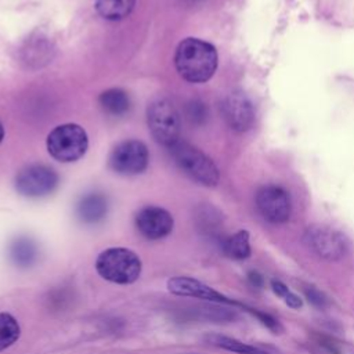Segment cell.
I'll return each instance as SVG.
<instances>
[{
  "instance_id": "obj_15",
  "label": "cell",
  "mask_w": 354,
  "mask_h": 354,
  "mask_svg": "<svg viewBox=\"0 0 354 354\" xmlns=\"http://www.w3.org/2000/svg\"><path fill=\"white\" fill-rule=\"evenodd\" d=\"M10 257L18 267H29L37 259V248L29 238H17L10 246Z\"/></svg>"
},
{
  "instance_id": "obj_23",
  "label": "cell",
  "mask_w": 354,
  "mask_h": 354,
  "mask_svg": "<svg viewBox=\"0 0 354 354\" xmlns=\"http://www.w3.org/2000/svg\"><path fill=\"white\" fill-rule=\"evenodd\" d=\"M3 137H4V127H3V124L0 122V142L3 141Z\"/></svg>"
},
{
  "instance_id": "obj_4",
  "label": "cell",
  "mask_w": 354,
  "mask_h": 354,
  "mask_svg": "<svg viewBox=\"0 0 354 354\" xmlns=\"http://www.w3.org/2000/svg\"><path fill=\"white\" fill-rule=\"evenodd\" d=\"M88 147V138L83 127L76 123L57 126L47 136V149L59 162H75L82 158Z\"/></svg>"
},
{
  "instance_id": "obj_18",
  "label": "cell",
  "mask_w": 354,
  "mask_h": 354,
  "mask_svg": "<svg viewBox=\"0 0 354 354\" xmlns=\"http://www.w3.org/2000/svg\"><path fill=\"white\" fill-rule=\"evenodd\" d=\"M207 342L213 346H217L220 348L236 353V354H267L266 351H263L259 347L246 344L241 340H236L234 337H228V336H221V335H210L207 336Z\"/></svg>"
},
{
  "instance_id": "obj_2",
  "label": "cell",
  "mask_w": 354,
  "mask_h": 354,
  "mask_svg": "<svg viewBox=\"0 0 354 354\" xmlns=\"http://www.w3.org/2000/svg\"><path fill=\"white\" fill-rule=\"evenodd\" d=\"M95 270L105 281L130 285L140 278L142 263L138 254L127 248H109L98 254Z\"/></svg>"
},
{
  "instance_id": "obj_3",
  "label": "cell",
  "mask_w": 354,
  "mask_h": 354,
  "mask_svg": "<svg viewBox=\"0 0 354 354\" xmlns=\"http://www.w3.org/2000/svg\"><path fill=\"white\" fill-rule=\"evenodd\" d=\"M177 166L196 183L213 187L218 183L220 174L214 162L201 149L188 142L177 141L169 147Z\"/></svg>"
},
{
  "instance_id": "obj_6",
  "label": "cell",
  "mask_w": 354,
  "mask_h": 354,
  "mask_svg": "<svg viewBox=\"0 0 354 354\" xmlns=\"http://www.w3.org/2000/svg\"><path fill=\"white\" fill-rule=\"evenodd\" d=\"M149 160V153L144 142L126 140L119 142L109 153V166L113 171L124 176L142 173Z\"/></svg>"
},
{
  "instance_id": "obj_7",
  "label": "cell",
  "mask_w": 354,
  "mask_h": 354,
  "mask_svg": "<svg viewBox=\"0 0 354 354\" xmlns=\"http://www.w3.org/2000/svg\"><path fill=\"white\" fill-rule=\"evenodd\" d=\"M58 185V174L46 165H30L15 178L17 191L28 198H39L53 192Z\"/></svg>"
},
{
  "instance_id": "obj_16",
  "label": "cell",
  "mask_w": 354,
  "mask_h": 354,
  "mask_svg": "<svg viewBox=\"0 0 354 354\" xmlns=\"http://www.w3.org/2000/svg\"><path fill=\"white\" fill-rule=\"evenodd\" d=\"M136 0H95L97 12L109 21H118L127 17Z\"/></svg>"
},
{
  "instance_id": "obj_17",
  "label": "cell",
  "mask_w": 354,
  "mask_h": 354,
  "mask_svg": "<svg viewBox=\"0 0 354 354\" xmlns=\"http://www.w3.org/2000/svg\"><path fill=\"white\" fill-rule=\"evenodd\" d=\"M224 254L234 260H243L250 256V243H249V232L238 231L234 235L228 236L223 243Z\"/></svg>"
},
{
  "instance_id": "obj_20",
  "label": "cell",
  "mask_w": 354,
  "mask_h": 354,
  "mask_svg": "<svg viewBox=\"0 0 354 354\" xmlns=\"http://www.w3.org/2000/svg\"><path fill=\"white\" fill-rule=\"evenodd\" d=\"M271 286H272L274 293L278 295L279 297H282L283 301H285L289 307H292V308H299V307H301V299H300L297 295H295L293 292H290V290L288 289V286L283 285L281 281L272 279V281H271Z\"/></svg>"
},
{
  "instance_id": "obj_10",
  "label": "cell",
  "mask_w": 354,
  "mask_h": 354,
  "mask_svg": "<svg viewBox=\"0 0 354 354\" xmlns=\"http://www.w3.org/2000/svg\"><path fill=\"white\" fill-rule=\"evenodd\" d=\"M221 112L227 124L235 131H246L254 123V109L242 91H232L223 100Z\"/></svg>"
},
{
  "instance_id": "obj_12",
  "label": "cell",
  "mask_w": 354,
  "mask_h": 354,
  "mask_svg": "<svg viewBox=\"0 0 354 354\" xmlns=\"http://www.w3.org/2000/svg\"><path fill=\"white\" fill-rule=\"evenodd\" d=\"M167 289L177 296H188V297H196V299H203L209 301L236 304L234 300L221 295L220 292L210 288L209 285L189 277L170 278L167 281Z\"/></svg>"
},
{
  "instance_id": "obj_11",
  "label": "cell",
  "mask_w": 354,
  "mask_h": 354,
  "mask_svg": "<svg viewBox=\"0 0 354 354\" xmlns=\"http://www.w3.org/2000/svg\"><path fill=\"white\" fill-rule=\"evenodd\" d=\"M171 214L158 206L142 207L136 216V227L142 236L151 241L162 239L167 236L173 230Z\"/></svg>"
},
{
  "instance_id": "obj_22",
  "label": "cell",
  "mask_w": 354,
  "mask_h": 354,
  "mask_svg": "<svg viewBox=\"0 0 354 354\" xmlns=\"http://www.w3.org/2000/svg\"><path fill=\"white\" fill-rule=\"evenodd\" d=\"M306 295H307L308 300H310L313 304H315V306L322 307V306L326 303L325 296H324L319 290H317V289H314V288L307 289V290H306Z\"/></svg>"
},
{
  "instance_id": "obj_9",
  "label": "cell",
  "mask_w": 354,
  "mask_h": 354,
  "mask_svg": "<svg viewBox=\"0 0 354 354\" xmlns=\"http://www.w3.org/2000/svg\"><path fill=\"white\" fill-rule=\"evenodd\" d=\"M306 241L318 256L329 260L344 256L347 250L344 236L340 232L324 225H313L308 228L306 232Z\"/></svg>"
},
{
  "instance_id": "obj_19",
  "label": "cell",
  "mask_w": 354,
  "mask_h": 354,
  "mask_svg": "<svg viewBox=\"0 0 354 354\" xmlns=\"http://www.w3.org/2000/svg\"><path fill=\"white\" fill-rule=\"evenodd\" d=\"M21 335L18 321L8 313H0V351L12 346Z\"/></svg>"
},
{
  "instance_id": "obj_5",
  "label": "cell",
  "mask_w": 354,
  "mask_h": 354,
  "mask_svg": "<svg viewBox=\"0 0 354 354\" xmlns=\"http://www.w3.org/2000/svg\"><path fill=\"white\" fill-rule=\"evenodd\" d=\"M148 127L152 137L162 145L171 147L178 141L180 118L174 105L166 98L151 102L147 112Z\"/></svg>"
},
{
  "instance_id": "obj_21",
  "label": "cell",
  "mask_w": 354,
  "mask_h": 354,
  "mask_svg": "<svg viewBox=\"0 0 354 354\" xmlns=\"http://www.w3.org/2000/svg\"><path fill=\"white\" fill-rule=\"evenodd\" d=\"M188 116L192 122H196V123H201L205 120L206 118V106L202 104V102H192L189 105V112H188Z\"/></svg>"
},
{
  "instance_id": "obj_14",
  "label": "cell",
  "mask_w": 354,
  "mask_h": 354,
  "mask_svg": "<svg viewBox=\"0 0 354 354\" xmlns=\"http://www.w3.org/2000/svg\"><path fill=\"white\" fill-rule=\"evenodd\" d=\"M98 102L101 108L112 115V116H122L129 112L130 109V98L127 93L122 88H108L100 94Z\"/></svg>"
},
{
  "instance_id": "obj_8",
  "label": "cell",
  "mask_w": 354,
  "mask_h": 354,
  "mask_svg": "<svg viewBox=\"0 0 354 354\" xmlns=\"http://www.w3.org/2000/svg\"><path fill=\"white\" fill-rule=\"evenodd\" d=\"M256 206L260 214L274 224L288 221L292 212L289 194L278 185H266L260 188L256 194Z\"/></svg>"
},
{
  "instance_id": "obj_1",
  "label": "cell",
  "mask_w": 354,
  "mask_h": 354,
  "mask_svg": "<svg viewBox=\"0 0 354 354\" xmlns=\"http://www.w3.org/2000/svg\"><path fill=\"white\" fill-rule=\"evenodd\" d=\"M216 48L201 39L188 37L183 40L174 55L177 72L189 83H203L209 80L217 69Z\"/></svg>"
},
{
  "instance_id": "obj_13",
  "label": "cell",
  "mask_w": 354,
  "mask_h": 354,
  "mask_svg": "<svg viewBox=\"0 0 354 354\" xmlns=\"http://www.w3.org/2000/svg\"><path fill=\"white\" fill-rule=\"evenodd\" d=\"M77 216L83 223L95 224L100 223L108 212V201L100 192L86 194L77 203Z\"/></svg>"
}]
</instances>
